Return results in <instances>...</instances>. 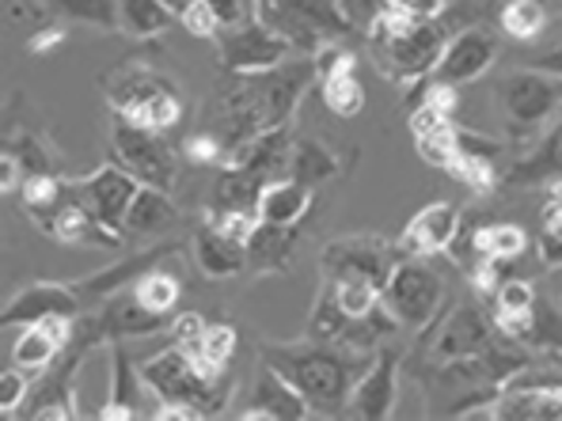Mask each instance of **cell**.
<instances>
[{
  "mask_svg": "<svg viewBox=\"0 0 562 421\" xmlns=\"http://www.w3.org/2000/svg\"><path fill=\"white\" fill-rule=\"evenodd\" d=\"M346 4V15H350V23H361V27H369V23L376 20L380 12H384V0H342Z\"/></svg>",
  "mask_w": 562,
  "mask_h": 421,
  "instance_id": "f907efd6",
  "label": "cell"
},
{
  "mask_svg": "<svg viewBox=\"0 0 562 421\" xmlns=\"http://www.w3.org/2000/svg\"><path fill=\"white\" fill-rule=\"evenodd\" d=\"M23 179H27V171H23V163L15 160V152L8 148V152L0 156V190H4V194H12V190L23 186Z\"/></svg>",
  "mask_w": 562,
  "mask_h": 421,
  "instance_id": "c3c4849f",
  "label": "cell"
},
{
  "mask_svg": "<svg viewBox=\"0 0 562 421\" xmlns=\"http://www.w3.org/2000/svg\"><path fill=\"white\" fill-rule=\"evenodd\" d=\"M179 20L168 0H119V31L130 38H156Z\"/></svg>",
  "mask_w": 562,
  "mask_h": 421,
  "instance_id": "4dcf8cb0",
  "label": "cell"
},
{
  "mask_svg": "<svg viewBox=\"0 0 562 421\" xmlns=\"http://www.w3.org/2000/svg\"><path fill=\"white\" fill-rule=\"evenodd\" d=\"M31 399V387H27V373L23 368H4L0 373V414L15 418L23 410V402Z\"/></svg>",
  "mask_w": 562,
  "mask_h": 421,
  "instance_id": "60d3db41",
  "label": "cell"
},
{
  "mask_svg": "<svg viewBox=\"0 0 562 421\" xmlns=\"http://www.w3.org/2000/svg\"><path fill=\"white\" fill-rule=\"evenodd\" d=\"M494 342H498V338H494V327L486 323L483 311L471 308V304H460L441 323V330H437L434 350L429 353H434L437 365H449V361H464V357H475V353L491 350Z\"/></svg>",
  "mask_w": 562,
  "mask_h": 421,
  "instance_id": "9a60e30c",
  "label": "cell"
},
{
  "mask_svg": "<svg viewBox=\"0 0 562 421\" xmlns=\"http://www.w3.org/2000/svg\"><path fill=\"white\" fill-rule=\"evenodd\" d=\"M244 418H259V421H304L312 418V407L304 402V395L289 384L285 376L274 373L270 365H262L259 379H255L251 391V407L244 410Z\"/></svg>",
  "mask_w": 562,
  "mask_h": 421,
  "instance_id": "ac0fdd59",
  "label": "cell"
},
{
  "mask_svg": "<svg viewBox=\"0 0 562 421\" xmlns=\"http://www.w3.org/2000/svg\"><path fill=\"white\" fill-rule=\"evenodd\" d=\"M319 80L316 57H296L278 69L262 72H236L228 80V88L221 92V114L213 122V134L228 152H236L244 140L259 137L262 129H278L293 118V111L301 106L304 92Z\"/></svg>",
  "mask_w": 562,
  "mask_h": 421,
  "instance_id": "6da1fadb",
  "label": "cell"
},
{
  "mask_svg": "<svg viewBox=\"0 0 562 421\" xmlns=\"http://www.w3.org/2000/svg\"><path fill=\"white\" fill-rule=\"evenodd\" d=\"M72 342V319L65 316H49L43 323H31L15 338L12 345V365L23 368V373H46L61 350Z\"/></svg>",
  "mask_w": 562,
  "mask_h": 421,
  "instance_id": "e0dca14e",
  "label": "cell"
},
{
  "mask_svg": "<svg viewBox=\"0 0 562 421\" xmlns=\"http://www.w3.org/2000/svg\"><path fill=\"white\" fill-rule=\"evenodd\" d=\"M445 285L434 274V266L422 259H403L387 270V281L380 288V304L387 308V316L407 330H426L441 316Z\"/></svg>",
  "mask_w": 562,
  "mask_h": 421,
  "instance_id": "8992f818",
  "label": "cell"
},
{
  "mask_svg": "<svg viewBox=\"0 0 562 421\" xmlns=\"http://www.w3.org/2000/svg\"><path fill=\"white\" fill-rule=\"evenodd\" d=\"M262 365H270L281 373L296 391L304 395V402L312 407V414H346V399H350L358 376L366 373L353 350L330 342H304V345H262Z\"/></svg>",
  "mask_w": 562,
  "mask_h": 421,
  "instance_id": "7a4b0ae2",
  "label": "cell"
},
{
  "mask_svg": "<svg viewBox=\"0 0 562 421\" xmlns=\"http://www.w3.org/2000/svg\"><path fill=\"white\" fill-rule=\"evenodd\" d=\"M532 69H543V72H551V77H562V43L543 49V54L532 61Z\"/></svg>",
  "mask_w": 562,
  "mask_h": 421,
  "instance_id": "db71d44e",
  "label": "cell"
},
{
  "mask_svg": "<svg viewBox=\"0 0 562 421\" xmlns=\"http://www.w3.org/2000/svg\"><path fill=\"white\" fill-rule=\"evenodd\" d=\"M395 379H400V353L384 350L366 365L358 376L350 399H346V418L353 421H384L395 410Z\"/></svg>",
  "mask_w": 562,
  "mask_h": 421,
  "instance_id": "4fadbf2b",
  "label": "cell"
},
{
  "mask_svg": "<svg viewBox=\"0 0 562 421\" xmlns=\"http://www.w3.org/2000/svg\"><path fill=\"white\" fill-rule=\"evenodd\" d=\"M205 319L194 316V311H183V316L171 319V338H176V345L187 353V357L202 361V334H205Z\"/></svg>",
  "mask_w": 562,
  "mask_h": 421,
  "instance_id": "b9f144b4",
  "label": "cell"
},
{
  "mask_svg": "<svg viewBox=\"0 0 562 421\" xmlns=\"http://www.w3.org/2000/svg\"><path fill=\"white\" fill-rule=\"evenodd\" d=\"M153 418L160 421H194V418H205L198 407H190V402H160V407L153 410Z\"/></svg>",
  "mask_w": 562,
  "mask_h": 421,
  "instance_id": "f5cc1de1",
  "label": "cell"
},
{
  "mask_svg": "<svg viewBox=\"0 0 562 421\" xmlns=\"http://www.w3.org/2000/svg\"><path fill=\"white\" fill-rule=\"evenodd\" d=\"M308 209H312V186L296 183V179H289V175L267 183L259 194V220L262 225L296 228Z\"/></svg>",
  "mask_w": 562,
  "mask_h": 421,
  "instance_id": "603a6c76",
  "label": "cell"
},
{
  "mask_svg": "<svg viewBox=\"0 0 562 421\" xmlns=\"http://www.w3.org/2000/svg\"><path fill=\"white\" fill-rule=\"evenodd\" d=\"M528 232L520 225H486L471 236V251H479L483 259H506L514 262L517 254H525Z\"/></svg>",
  "mask_w": 562,
  "mask_h": 421,
  "instance_id": "836d02e7",
  "label": "cell"
},
{
  "mask_svg": "<svg viewBox=\"0 0 562 421\" xmlns=\"http://www.w3.org/2000/svg\"><path fill=\"white\" fill-rule=\"evenodd\" d=\"M540 4H551V0H540Z\"/></svg>",
  "mask_w": 562,
  "mask_h": 421,
  "instance_id": "6f0895ef",
  "label": "cell"
},
{
  "mask_svg": "<svg viewBox=\"0 0 562 421\" xmlns=\"http://www.w3.org/2000/svg\"><path fill=\"white\" fill-rule=\"evenodd\" d=\"M479 418L494 421H562V384L559 379H520L514 376L483 410Z\"/></svg>",
  "mask_w": 562,
  "mask_h": 421,
  "instance_id": "30bf717a",
  "label": "cell"
},
{
  "mask_svg": "<svg viewBox=\"0 0 562 421\" xmlns=\"http://www.w3.org/2000/svg\"><path fill=\"white\" fill-rule=\"evenodd\" d=\"M137 190H140L137 179L130 175L126 168H119V163H114V168L92 171L85 183L72 190V197H77L80 205H88V213H92L99 225H106L111 232H122ZM122 236H126V232H122Z\"/></svg>",
  "mask_w": 562,
  "mask_h": 421,
  "instance_id": "7c38bea8",
  "label": "cell"
},
{
  "mask_svg": "<svg viewBox=\"0 0 562 421\" xmlns=\"http://www.w3.org/2000/svg\"><path fill=\"white\" fill-rule=\"evenodd\" d=\"M111 148L119 168H126L140 186L171 190L179 179V160L156 129H145L130 118H119L111 129Z\"/></svg>",
  "mask_w": 562,
  "mask_h": 421,
  "instance_id": "52a82bcc",
  "label": "cell"
},
{
  "mask_svg": "<svg viewBox=\"0 0 562 421\" xmlns=\"http://www.w3.org/2000/svg\"><path fill=\"white\" fill-rule=\"evenodd\" d=\"M54 12L99 31H119V0H46Z\"/></svg>",
  "mask_w": 562,
  "mask_h": 421,
  "instance_id": "e575fe53",
  "label": "cell"
},
{
  "mask_svg": "<svg viewBox=\"0 0 562 421\" xmlns=\"http://www.w3.org/2000/svg\"><path fill=\"white\" fill-rule=\"evenodd\" d=\"M111 395H106V402L99 407V418L103 421H130V418H137L140 414V368L130 361V353L122 350H114L111 353Z\"/></svg>",
  "mask_w": 562,
  "mask_h": 421,
  "instance_id": "d4e9b609",
  "label": "cell"
},
{
  "mask_svg": "<svg viewBox=\"0 0 562 421\" xmlns=\"http://www.w3.org/2000/svg\"><path fill=\"white\" fill-rule=\"evenodd\" d=\"M176 220H179V209H176V202L168 197V190L140 186L134 205H130V213H126V225H122V232L137 236V239L160 236V232H168Z\"/></svg>",
  "mask_w": 562,
  "mask_h": 421,
  "instance_id": "484cf974",
  "label": "cell"
},
{
  "mask_svg": "<svg viewBox=\"0 0 562 421\" xmlns=\"http://www.w3.org/2000/svg\"><path fill=\"white\" fill-rule=\"evenodd\" d=\"M12 152H15V160L23 163V171H27V175H43V171H49V152L38 145L35 137H20Z\"/></svg>",
  "mask_w": 562,
  "mask_h": 421,
  "instance_id": "7dc6e473",
  "label": "cell"
},
{
  "mask_svg": "<svg viewBox=\"0 0 562 421\" xmlns=\"http://www.w3.org/2000/svg\"><path fill=\"white\" fill-rule=\"evenodd\" d=\"M259 23L293 46V54L316 57L350 35V15L342 0H259Z\"/></svg>",
  "mask_w": 562,
  "mask_h": 421,
  "instance_id": "277c9868",
  "label": "cell"
},
{
  "mask_svg": "<svg viewBox=\"0 0 562 421\" xmlns=\"http://www.w3.org/2000/svg\"><path fill=\"white\" fill-rule=\"evenodd\" d=\"M536 251H540V262L548 270H562V236L540 232V239H536Z\"/></svg>",
  "mask_w": 562,
  "mask_h": 421,
  "instance_id": "816d5d0a",
  "label": "cell"
},
{
  "mask_svg": "<svg viewBox=\"0 0 562 421\" xmlns=\"http://www.w3.org/2000/svg\"><path fill=\"white\" fill-rule=\"evenodd\" d=\"M210 225H217L228 239H236V243L247 247L251 236L259 232L262 220H259V213H251V209H233V213H213Z\"/></svg>",
  "mask_w": 562,
  "mask_h": 421,
  "instance_id": "7bdbcfd3",
  "label": "cell"
},
{
  "mask_svg": "<svg viewBox=\"0 0 562 421\" xmlns=\"http://www.w3.org/2000/svg\"><path fill=\"white\" fill-rule=\"evenodd\" d=\"M95 319H99L103 338H114V342H122V338H145V334H156V330L171 327V316L148 308L134 293V285L106 296L103 311H99Z\"/></svg>",
  "mask_w": 562,
  "mask_h": 421,
  "instance_id": "2e32d148",
  "label": "cell"
},
{
  "mask_svg": "<svg viewBox=\"0 0 562 421\" xmlns=\"http://www.w3.org/2000/svg\"><path fill=\"white\" fill-rule=\"evenodd\" d=\"M179 23H183L194 38H217L221 35V20L213 15V8L205 4V0H187L183 12H179Z\"/></svg>",
  "mask_w": 562,
  "mask_h": 421,
  "instance_id": "ee69618b",
  "label": "cell"
},
{
  "mask_svg": "<svg viewBox=\"0 0 562 421\" xmlns=\"http://www.w3.org/2000/svg\"><path fill=\"white\" fill-rule=\"evenodd\" d=\"M187 156L194 163H225V145L213 129H202V134L187 140Z\"/></svg>",
  "mask_w": 562,
  "mask_h": 421,
  "instance_id": "bcb514c9",
  "label": "cell"
},
{
  "mask_svg": "<svg viewBox=\"0 0 562 421\" xmlns=\"http://www.w3.org/2000/svg\"><path fill=\"white\" fill-rule=\"evenodd\" d=\"M324 270H327V281H346V277H369L384 288L387 281V259L376 243L369 239H338L324 251Z\"/></svg>",
  "mask_w": 562,
  "mask_h": 421,
  "instance_id": "d6986e66",
  "label": "cell"
},
{
  "mask_svg": "<svg viewBox=\"0 0 562 421\" xmlns=\"http://www.w3.org/2000/svg\"><path fill=\"white\" fill-rule=\"evenodd\" d=\"M194 254H198V266H202L205 277H236V274H244V270L251 266V259H247V247L236 243V239H228L217 225H210V220L198 228Z\"/></svg>",
  "mask_w": 562,
  "mask_h": 421,
  "instance_id": "7402d4cb",
  "label": "cell"
},
{
  "mask_svg": "<svg viewBox=\"0 0 562 421\" xmlns=\"http://www.w3.org/2000/svg\"><path fill=\"white\" fill-rule=\"evenodd\" d=\"M80 300L85 296L77 293V285H61V281H35V285L20 288V293L8 300L4 308V327L20 323H43L49 316H65V319H80Z\"/></svg>",
  "mask_w": 562,
  "mask_h": 421,
  "instance_id": "5bb4252c",
  "label": "cell"
},
{
  "mask_svg": "<svg viewBox=\"0 0 562 421\" xmlns=\"http://www.w3.org/2000/svg\"><path fill=\"white\" fill-rule=\"evenodd\" d=\"M441 0H384V12L392 15H437Z\"/></svg>",
  "mask_w": 562,
  "mask_h": 421,
  "instance_id": "681fc988",
  "label": "cell"
},
{
  "mask_svg": "<svg viewBox=\"0 0 562 421\" xmlns=\"http://www.w3.org/2000/svg\"><path fill=\"white\" fill-rule=\"evenodd\" d=\"M168 4L176 8V12H183V4H187V0H168Z\"/></svg>",
  "mask_w": 562,
  "mask_h": 421,
  "instance_id": "11a10c76",
  "label": "cell"
},
{
  "mask_svg": "<svg viewBox=\"0 0 562 421\" xmlns=\"http://www.w3.org/2000/svg\"><path fill=\"white\" fill-rule=\"evenodd\" d=\"M509 186H543V183H562V118L548 129V137L536 145V152L528 160H520L506 175Z\"/></svg>",
  "mask_w": 562,
  "mask_h": 421,
  "instance_id": "83f0119b",
  "label": "cell"
},
{
  "mask_svg": "<svg viewBox=\"0 0 562 421\" xmlns=\"http://www.w3.org/2000/svg\"><path fill=\"white\" fill-rule=\"evenodd\" d=\"M411 134H415L418 152L426 156L429 163L449 171L460 156V129L452 126V118L437 106H422V111L411 118Z\"/></svg>",
  "mask_w": 562,
  "mask_h": 421,
  "instance_id": "44dd1931",
  "label": "cell"
},
{
  "mask_svg": "<svg viewBox=\"0 0 562 421\" xmlns=\"http://www.w3.org/2000/svg\"><path fill=\"white\" fill-rule=\"evenodd\" d=\"M525 342H532L536 350H551L555 357H562V311L551 300H540V296H536L532 323H528Z\"/></svg>",
  "mask_w": 562,
  "mask_h": 421,
  "instance_id": "8d00e7d4",
  "label": "cell"
},
{
  "mask_svg": "<svg viewBox=\"0 0 562 421\" xmlns=\"http://www.w3.org/2000/svg\"><path fill=\"white\" fill-rule=\"evenodd\" d=\"M140 379H145V387L160 402H190L202 414H217L228 395L221 376H205L194 365V357H187L179 345H171L168 353H156L153 361H145L140 365Z\"/></svg>",
  "mask_w": 562,
  "mask_h": 421,
  "instance_id": "5b68a950",
  "label": "cell"
},
{
  "mask_svg": "<svg viewBox=\"0 0 562 421\" xmlns=\"http://www.w3.org/2000/svg\"><path fill=\"white\" fill-rule=\"evenodd\" d=\"M262 186H267V179L255 175V171H247V168H221L217 183H213V213H233V209L259 213Z\"/></svg>",
  "mask_w": 562,
  "mask_h": 421,
  "instance_id": "f546056e",
  "label": "cell"
},
{
  "mask_svg": "<svg viewBox=\"0 0 562 421\" xmlns=\"http://www.w3.org/2000/svg\"><path fill=\"white\" fill-rule=\"evenodd\" d=\"M369 46H373L376 69L387 80L415 84L429 77L441 61V49L449 43V31L437 15H392L380 12L366 27Z\"/></svg>",
  "mask_w": 562,
  "mask_h": 421,
  "instance_id": "3957f363",
  "label": "cell"
},
{
  "mask_svg": "<svg viewBox=\"0 0 562 421\" xmlns=\"http://www.w3.org/2000/svg\"><path fill=\"white\" fill-rule=\"evenodd\" d=\"M327 288L335 293L338 308L346 311V316L361 319L369 316V311L380 304V285L369 277H346V281H327Z\"/></svg>",
  "mask_w": 562,
  "mask_h": 421,
  "instance_id": "d590c367",
  "label": "cell"
},
{
  "mask_svg": "<svg viewBox=\"0 0 562 421\" xmlns=\"http://www.w3.org/2000/svg\"><path fill=\"white\" fill-rule=\"evenodd\" d=\"M217 49H221V65L228 69V77H236V72L278 69V65H285L289 57H293V46L259 20L244 23V27L221 31Z\"/></svg>",
  "mask_w": 562,
  "mask_h": 421,
  "instance_id": "9c48e42d",
  "label": "cell"
},
{
  "mask_svg": "<svg viewBox=\"0 0 562 421\" xmlns=\"http://www.w3.org/2000/svg\"><path fill=\"white\" fill-rule=\"evenodd\" d=\"M168 88H176V84L137 65V69H122L119 77H111V84H106V99H111V106L119 111V118L134 122L137 114L145 111V106L153 103L160 92H168Z\"/></svg>",
  "mask_w": 562,
  "mask_h": 421,
  "instance_id": "cb8c5ba5",
  "label": "cell"
},
{
  "mask_svg": "<svg viewBox=\"0 0 562 421\" xmlns=\"http://www.w3.org/2000/svg\"><path fill=\"white\" fill-rule=\"evenodd\" d=\"M559 285H562V270H559Z\"/></svg>",
  "mask_w": 562,
  "mask_h": 421,
  "instance_id": "9f6ffc18",
  "label": "cell"
},
{
  "mask_svg": "<svg viewBox=\"0 0 562 421\" xmlns=\"http://www.w3.org/2000/svg\"><path fill=\"white\" fill-rule=\"evenodd\" d=\"M134 293L153 311H164V316H171V311H176V304H179V281H176V274H168V270L156 266V270H148V274L137 281Z\"/></svg>",
  "mask_w": 562,
  "mask_h": 421,
  "instance_id": "f35d334b",
  "label": "cell"
},
{
  "mask_svg": "<svg viewBox=\"0 0 562 421\" xmlns=\"http://www.w3.org/2000/svg\"><path fill=\"white\" fill-rule=\"evenodd\" d=\"M285 175L316 190L319 183H327V179L338 175V156L330 152L327 145L312 140V137L293 140V152H289V171H285Z\"/></svg>",
  "mask_w": 562,
  "mask_h": 421,
  "instance_id": "1f68e13d",
  "label": "cell"
},
{
  "mask_svg": "<svg viewBox=\"0 0 562 421\" xmlns=\"http://www.w3.org/2000/svg\"><path fill=\"white\" fill-rule=\"evenodd\" d=\"M494 57H498V35L483 27H468L445 43L441 61H437V69L429 77L441 88H464L491 69Z\"/></svg>",
  "mask_w": 562,
  "mask_h": 421,
  "instance_id": "8fae6325",
  "label": "cell"
},
{
  "mask_svg": "<svg viewBox=\"0 0 562 421\" xmlns=\"http://www.w3.org/2000/svg\"><path fill=\"white\" fill-rule=\"evenodd\" d=\"M494 308H498V327L506 338L525 342L528 323H532V308H536V288L520 277H506L494 288Z\"/></svg>",
  "mask_w": 562,
  "mask_h": 421,
  "instance_id": "f1b7e54d",
  "label": "cell"
},
{
  "mask_svg": "<svg viewBox=\"0 0 562 421\" xmlns=\"http://www.w3.org/2000/svg\"><path fill=\"white\" fill-rule=\"evenodd\" d=\"M236 353V327L228 323H210L202 334V361H194L205 376H221V368L228 365V357Z\"/></svg>",
  "mask_w": 562,
  "mask_h": 421,
  "instance_id": "74e56055",
  "label": "cell"
},
{
  "mask_svg": "<svg viewBox=\"0 0 562 421\" xmlns=\"http://www.w3.org/2000/svg\"><path fill=\"white\" fill-rule=\"evenodd\" d=\"M460 236V209L452 202H434L418 213L403 232V247L411 254H441Z\"/></svg>",
  "mask_w": 562,
  "mask_h": 421,
  "instance_id": "ffe728a7",
  "label": "cell"
},
{
  "mask_svg": "<svg viewBox=\"0 0 562 421\" xmlns=\"http://www.w3.org/2000/svg\"><path fill=\"white\" fill-rule=\"evenodd\" d=\"M168 254H176V247H168V243L153 247V251H140L137 259H126V262H119V266L103 270V274L80 281L77 293L88 300V296H111V293H119V288H130V285H137L148 270L160 266V259H168Z\"/></svg>",
  "mask_w": 562,
  "mask_h": 421,
  "instance_id": "4316f807",
  "label": "cell"
},
{
  "mask_svg": "<svg viewBox=\"0 0 562 421\" xmlns=\"http://www.w3.org/2000/svg\"><path fill=\"white\" fill-rule=\"evenodd\" d=\"M543 23H548V15H543L540 0H509L502 8V31L509 38H536L543 31Z\"/></svg>",
  "mask_w": 562,
  "mask_h": 421,
  "instance_id": "ab89813d",
  "label": "cell"
},
{
  "mask_svg": "<svg viewBox=\"0 0 562 421\" xmlns=\"http://www.w3.org/2000/svg\"><path fill=\"white\" fill-rule=\"evenodd\" d=\"M494 103L514 126L536 129L562 114V77H551L543 69H517L498 80Z\"/></svg>",
  "mask_w": 562,
  "mask_h": 421,
  "instance_id": "ba28073f",
  "label": "cell"
},
{
  "mask_svg": "<svg viewBox=\"0 0 562 421\" xmlns=\"http://www.w3.org/2000/svg\"><path fill=\"white\" fill-rule=\"evenodd\" d=\"M213 8V15L221 20V31L244 27V23L259 20V0H205Z\"/></svg>",
  "mask_w": 562,
  "mask_h": 421,
  "instance_id": "f6af8a7d",
  "label": "cell"
},
{
  "mask_svg": "<svg viewBox=\"0 0 562 421\" xmlns=\"http://www.w3.org/2000/svg\"><path fill=\"white\" fill-rule=\"evenodd\" d=\"M293 247H296V228L259 225V232L247 243V259L259 270H281L293 259Z\"/></svg>",
  "mask_w": 562,
  "mask_h": 421,
  "instance_id": "d6a6232c",
  "label": "cell"
}]
</instances>
